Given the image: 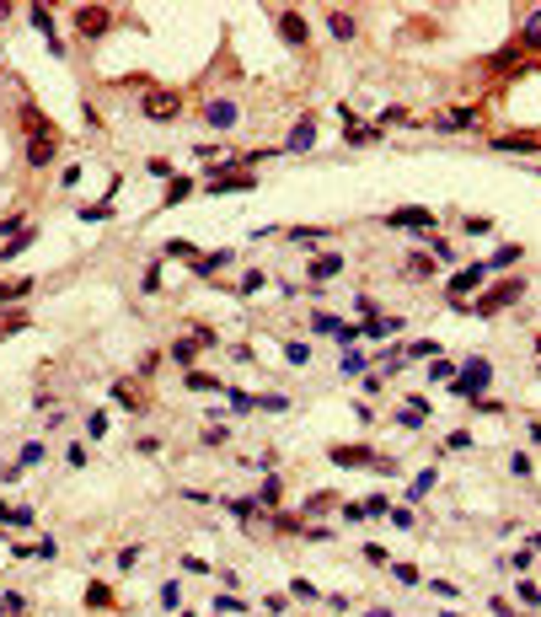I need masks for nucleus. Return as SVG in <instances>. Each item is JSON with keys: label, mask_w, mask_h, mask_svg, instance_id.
Instances as JSON below:
<instances>
[{"label": "nucleus", "mask_w": 541, "mask_h": 617, "mask_svg": "<svg viewBox=\"0 0 541 617\" xmlns=\"http://www.w3.org/2000/svg\"><path fill=\"white\" fill-rule=\"evenodd\" d=\"M493 381L488 360H466V376H456V397H482V387Z\"/></svg>", "instance_id": "f257e3e1"}, {"label": "nucleus", "mask_w": 541, "mask_h": 617, "mask_svg": "<svg viewBox=\"0 0 541 617\" xmlns=\"http://www.w3.org/2000/svg\"><path fill=\"white\" fill-rule=\"evenodd\" d=\"M520 295H525V279H509V285H499V290H493V295H482V301H477V306H472V311H477V317H493V311L515 306Z\"/></svg>", "instance_id": "f03ea898"}, {"label": "nucleus", "mask_w": 541, "mask_h": 617, "mask_svg": "<svg viewBox=\"0 0 541 617\" xmlns=\"http://www.w3.org/2000/svg\"><path fill=\"white\" fill-rule=\"evenodd\" d=\"M386 226H407V231H434V209H418V205H407V209H391L386 215Z\"/></svg>", "instance_id": "7ed1b4c3"}, {"label": "nucleus", "mask_w": 541, "mask_h": 617, "mask_svg": "<svg viewBox=\"0 0 541 617\" xmlns=\"http://www.w3.org/2000/svg\"><path fill=\"white\" fill-rule=\"evenodd\" d=\"M477 285H488V263H466L461 274H450V279H445V290H450L456 301H461L466 290H477Z\"/></svg>", "instance_id": "20e7f679"}, {"label": "nucleus", "mask_w": 541, "mask_h": 617, "mask_svg": "<svg viewBox=\"0 0 541 617\" xmlns=\"http://www.w3.org/2000/svg\"><path fill=\"white\" fill-rule=\"evenodd\" d=\"M76 27H80V38H97V33L113 27V11H102V6H80V11H76Z\"/></svg>", "instance_id": "39448f33"}, {"label": "nucleus", "mask_w": 541, "mask_h": 617, "mask_svg": "<svg viewBox=\"0 0 541 617\" xmlns=\"http://www.w3.org/2000/svg\"><path fill=\"white\" fill-rule=\"evenodd\" d=\"M27 21H33V27H38L43 38H48L54 60H64V43H60V33H54V11H48V6H27Z\"/></svg>", "instance_id": "423d86ee"}, {"label": "nucleus", "mask_w": 541, "mask_h": 617, "mask_svg": "<svg viewBox=\"0 0 541 617\" xmlns=\"http://www.w3.org/2000/svg\"><path fill=\"white\" fill-rule=\"evenodd\" d=\"M317 145V113H305V119H295V129H290V140H284V150L290 156H301V150H311Z\"/></svg>", "instance_id": "0eeeda50"}, {"label": "nucleus", "mask_w": 541, "mask_h": 617, "mask_svg": "<svg viewBox=\"0 0 541 617\" xmlns=\"http://www.w3.org/2000/svg\"><path fill=\"white\" fill-rule=\"evenodd\" d=\"M54 156H60V134H54V129H48V134H33V140H27V166H48Z\"/></svg>", "instance_id": "6e6552de"}, {"label": "nucleus", "mask_w": 541, "mask_h": 617, "mask_svg": "<svg viewBox=\"0 0 541 617\" xmlns=\"http://www.w3.org/2000/svg\"><path fill=\"white\" fill-rule=\"evenodd\" d=\"M145 119H156V123H172L177 119V92H150V97H145Z\"/></svg>", "instance_id": "1a4fd4ad"}, {"label": "nucleus", "mask_w": 541, "mask_h": 617, "mask_svg": "<svg viewBox=\"0 0 541 617\" xmlns=\"http://www.w3.org/2000/svg\"><path fill=\"white\" fill-rule=\"evenodd\" d=\"M236 119H241V107L231 103V97H215V103H204V123H209V129H231Z\"/></svg>", "instance_id": "9d476101"}, {"label": "nucleus", "mask_w": 541, "mask_h": 617, "mask_svg": "<svg viewBox=\"0 0 541 617\" xmlns=\"http://www.w3.org/2000/svg\"><path fill=\"white\" fill-rule=\"evenodd\" d=\"M332 462H338V467H375V462H381V456L370 451V446H332Z\"/></svg>", "instance_id": "9b49d317"}, {"label": "nucleus", "mask_w": 541, "mask_h": 617, "mask_svg": "<svg viewBox=\"0 0 541 617\" xmlns=\"http://www.w3.org/2000/svg\"><path fill=\"white\" fill-rule=\"evenodd\" d=\"M274 21H279L284 43H295V49L305 43V17H301V11H274Z\"/></svg>", "instance_id": "f8f14e48"}, {"label": "nucleus", "mask_w": 541, "mask_h": 617, "mask_svg": "<svg viewBox=\"0 0 541 617\" xmlns=\"http://www.w3.org/2000/svg\"><path fill=\"white\" fill-rule=\"evenodd\" d=\"M493 150H509V156H525V150H541V134H509V140H499Z\"/></svg>", "instance_id": "ddd939ff"}, {"label": "nucleus", "mask_w": 541, "mask_h": 617, "mask_svg": "<svg viewBox=\"0 0 541 617\" xmlns=\"http://www.w3.org/2000/svg\"><path fill=\"white\" fill-rule=\"evenodd\" d=\"M338 274H343V258H338V252H321L317 263H311V279H338Z\"/></svg>", "instance_id": "4468645a"}, {"label": "nucleus", "mask_w": 541, "mask_h": 617, "mask_svg": "<svg viewBox=\"0 0 541 617\" xmlns=\"http://www.w3.org/2000/svg\"><path fill=\"white\" fill-rule=\"evenodd\" d=\"M327 27H332V38H354V17H348V11H327Z\"/></svg>", "instance_id": "2eb2a0df"}, {"label": "nucleus", "mask_w": 541, "mask_h": 617, "mask_svg": "<svg viewBox=\"0 0 541 617\" xmlns=\"http://www.w3.org/2000/svg\"><path fill=\"white\" fill-rule=\"evenodd\" d=\"M402 268H407V279H429V274H434V258H429V252H413Z\"/></svg>", "instance_id": "dca6fc26"}, {"label": "nucleus", "mask_w": 541, "mask_h": 617, "mask_svg": "<svg viewBox=\"0 0 541 617\" xmlns=\"http://www.w3.org/2000/svg\"><path fill=\"white\" fill-rule=\"evenodd\" d=\"M279 499H284L279 478H263V489H258V505H268V510H279Z\"/></svg>", "instance_id": "f3484780"}, {"label": "nucleus", "mask_w": 541, "mask_h": 617, "mask_svg": "<svg viewBox=\"0 0 541 617\" xmlns=\"http://www.w3.org/2000/svg\"><path fill=\"white\" fill-rule=\"evenodd\" d=\"M193 177H172V183H166V205H182V199H188V193H193Z\"/></svg>", "instance_id": "a211bd4d"}, {"label": "nucleus", "mask_w": 541, "mask_h": 617, "mask_svg": "<svg viewBox=\"0 0 541 617\" xmlns=\"http://www.w3.org/2000/svg\"><path fill=\"white\" fill-rule=\"evenodd\" d=\"M172 360H177V365L188 370L193 360H199V344H193V338H177V344H172Z\"/></svg>", "instance_id": "6ab92c4d"}, {"label": "nucleus", "mask_w": 541, "mask_h": 617, "mask_svg": "<svg viewBox=\"0 0 541 617\" xmlns=\"http://www.w3.org/2000/svg\"><path fill=\"white\" fill-rule=\"evenodd\" d=\"M225 403H231V413H252L258 408V397H247L241 387H225Z\"/></svg>", "instance_id": "aec40b11"}, {"label": "nucleus", "mask_w": 541, "mask_h": 617, "mask_svg": "<svg viewBox=\"0 0 541 617\" xmlns=\"http://www.w3.org/2000/svg\"><path fill=\"white\" fill-rule=\"evenodd\" d=\"M509 263H520V247H499V252L488 258V274H499V268H509Z\"/></svg>", "instance_id": "412c9836"}, {"label": "nucleus", "mask_w": 541, "mask_h": 617, "mask_svg": "<svg viewBox=\"0 0 541 617\" xmlns=\"http://www.w3.org/2000/svg\"><path fill=\"white\" fill-rule=\"evenodd\" d=\"M188 387H193V392H225L220 381L209 376V370H188Z\"/></svg>", "instance_id": "4be33fe9"}, {"label": "nucleus", "mask_w": 541, "mask_h": 617, "mask_svg": "<svg viewBox=\"0 0 541 617\" xmlns=\"http://www.w3.org/2000/svg\"><path fill=\"white\" fill-rule=\"evenodd\" d=\"M338 370H343V376H364V370H370V360H364L360 349H348V354H343V365H338Z\"/></svg>", "instance_id": "5701e85b"}, {"label": "nucleus", "mask_w": 541, "mask_h": 617, "mask_svg": "<svg viewBox=\"0 0 541 617\" xmlns=\"http://www.w3.org/2000/svg\"><path fill=\"white\" fill-rule=\"evenodd\" d=\"M21 247H33V231H21V236H6V247H0V258H17Z\"/></svg>", "instance_id": "b1692460"}, {"label": "nucleus", "mask_w": 541, "mask_h": 617, "mask_svg": "<svg viewBox=\"0 0 541 617\" xmlns=\"http://www.w3.org/2000/svg\"><path fill=\"white\" fill-rule=\"evenodd\" d=\"M429 381H456V360H434V365H429Z\"/></svg>", "instance_id": "393cba45"}, {"label": "nucleus", "mask_w": 541, "mask_h": 617, "mask_svg": "<svg viewBox=\"0 0 541 617\" xmlns=\"http://www.w3.org/2000/svg\"><path fill=\"white\" fill-rule=\"evenodd\" d=\"M258 408H268V413H284V408H290V397H284V392H263V397H258Z\"/></svg>", "instance_id": "a878e982"}, {"label": "nucleus", "mask_w": 541, "mask_h": 617, "mask_svg": "<svg viewBox=\"0 0 541 617\" xmlns=\"http://www.w3.org/2000/svg\"><path fill=\"white\" fill-rule=\"evenodd\" d=\"M525 43H531V49L541 43V6L531 11V17H525Z\"/></svg>", "instance_id": "bb28decb"}, {"label": "nucleus", "mask_w": 541, "mask_h": 617, "mask_svg": "<svg viewBox=\"0 0 541 617\" xmlns=\"http://www.w3.org/2000/svg\"><path fill=\"white\" fill-rule=\"evenodd\" d=\"M134 370H140V376H156V370H161V354H156V349H145L140 360H134Z\"/></svg>", "instance_id": "cd10ccee"}, {"label": "nucleus", "mask_w": 541, "mask_h": 617, "mask_svg": "<svg viewBox=\"0 0 541 617\" xmlns=\"http://www.w3.org/2000/svg\"><path fill=\"white\" fill-rule=\"evenodd\" d=\"M284 360H290V365H311V349H305V344H284Z\"/></svg>", "instance_id": "c85d7f7f"}, {"label": "nucleus", "mask_w": 541, "mask_h": 617, "mask_svg": "<svg viewBox=\"0 0 541 617\" xmlns=\"http://www.w3.org/2000/svg\"><path fill=\"white\" fill-rule=\"evenodd\" d=\"M391 580H397V585H418V569H413V564H391Z\"/></svg>", "instance_id": "c756f323"}, {"label": "nucleus", "mask_w": 541, "mask_h": 617, "mask_svg": "<svg viewBox=\"0 0 541 617\" xmlns=\"http://www.w3.org/2000/svg\"><path fill=\"white\" fill-rule=\"evenodd\" d=\"M113 397H118V403H123V408H129V413H140V408H145V403H140V397H134V392H129V387H123V381H118V387H113Z\"/></svg>", "instance_id": "7c9ffc66"}, {"label": "nucleus", "mask_w": 541, "mask_h": 617, "mask_svg": "<svg viewBox=\"0 0 541 617\" xmlns=\"http://www.w3.org/2000/svg\"><path fill=\"white\" fill-rule=\"evenodd\" d=\"M231 263V252H209V258H199V274H215V268Z\"/></svg>", "instance_id": "2f4dec72"}, {"label": "nucleus", "mask_w": 541, "mask_h": 617, "mask_svg": "<svg viewBox=\"0 0 541 617\" xmlns=\"http://www.w3.org/2000/svg\"><path fill=\"white\" fill-rule=\"evenodd\" d=\"M86 435H91V440H102V435H107V413H91V419H86Z\"/></svg>", "instance_id": "473e14b6"}, {"label": "nucleus", "mask_w": 541, "mask_h": 617, "mask_svg": "<svg viewBox=\"0 0 541 617\" xmlns=\"http://www.w3.org/2000/svg\"><path fill=\"white\" fill-rule=\"evenodd\" d=\"M429 489H434V473H418V478H413V489H407V499H423Z\"/></svg>", "instance_id": "72a5a7b5"}, {"label": "nucleus", "mask_w": 541, "mask_h": 617, "mask_svg": "<svg viewBox=\"0 0 541 617\" xmlns=\"http://www.w3.org/2000/svg\"><path fill=\"white\" fill-rule=\"evenodd\" d=\"M445 446H450V451H472V435H466V430H450V435H445Z\"/></svg>", "instance_id": "f704fd0d"}, {"label": "nucleus", "mask_w": 541, "mask_h": 617, "mask_svg": "<svg viewBox=\"0 0 541 617\" xmlns=\"http://www.w3.org/2000/svg\"><path fill=\"white\" fill-rule=\"evenodd\" d=\"M263 279H268L263 268H252V274H241V295H252V290H263Z\"/></svg>", "instance_id": "c9c22d12"}, {"label": "nucleus", "mask_w": 541, "mask_h": 617, "mask_svg": "<svg viewBox=\"0 0 541 617\" xmlns=\"http://www.w3.org/2000/svg\"><path fill=\"white\" fill-rule=\"evenodd\" d=\"M311 328H317V333H338L343 322H338V317H327V311H317V317H311Z\"/></svg>", "instance_id": "e433bc0d"}, {"label": "nucleus", "mask_w": 541, "mask_h": 617, "mask_svg": "<svg viewBox=\"0 0 541 617\" xmlns=\"http://www.w3.org/2000/svg\"><path fill=\"white\" fill-rule=\"evenodd\" d=\"M33 290V279H17V285H0V301H17V295H27Z\"/></svg>", "instance_id": "4c0bfd02"}, {"label": "nucleus", "mask_w": 541, "mask_h": 617, "mask_svg": "<svg viewBox=\"0 0 541 617\" xmlns=\"http://www.w3.org/2000/svg\"><path fill=\"white\" fill-rule=\"evenodd\" d=\"M375 140H381L375 129H348V145H375Z\"/></svg>", "instance_id": "58836bf2"}, {"label": "nucleus", "mask_w": 541, "mask_h": 617, "mask_svg": "<svg viewBox=\"0 0 541 617\" xmlns=\"http://www.w3.org/2000/svg\"><path fill=\"white\" fill-rule=\"evenodd\" d=\"M134 451H140V456H156L161 440H156V435H140V440H134Z\"/></svg>", "instance_id": "ea45409f"}, {"label": "nucleus", "mask_w": 541, "mask_h": 617, "mask_svg": "<svg viewBox=\"0 0 541 617\" xmlns=\"http://www.w3.org/2000/svg\"><path fill=\"white\" fill-rule=\"evenodd\" d=\"M391 526H397V532H413V510H402V505H397V510H391Z\"/></svg>", "instance_id": "a19ab883"}, {"label": "nucleus", "mask_w": 541, "mask_h": 617, "mask_svg": "<svg viewBox=\"0 0 541 617\" xmlns=\"http://www.w3.org/2000/svg\"><path fill=\"white\" fill-rule=\"evenodd\" d=\"M520 601H525V607H541V591L531 585V580H520Z\"/></svg>", "instance_id": "79ce46f5"}, {"label": "nucleus", "mask_w": 541, "mask_h": 617, "mask_svg": "<svg viewBox=\"0 0 541 617\" xmlns=\"http://www.w3.org/2000/svg\"><path fill=\"white\" fill-rule=\"evenodd\" d=\"M327 505H332V494H311V499H305V510H311V515H321Z\"/></svg>", "instance_id": "37998d69"}, {"label": "nucleus", "mask_w": 541, "mask_h": 617, "mask_svg": "<svg viewBox=\"0 0 541 617\" xmlns=\"http://www.w3.org/2000/svg\"><path fill=\"white\" fill-rule=\"evenodd\" d=\"M509 473H520V478H525V473H531V456L515 451V456H509Z\"/></svg>", "instance_id": "c03bdc74"}, {"label": "nucleus", "mask_w": 541, "mask_h": 617, "mask_svg": "<svg viewBox=\"0 0 541 617\" xmlns=\"http://www.w3.org/2000/svg\"><path fill=\"white\" fill-rule=\"evenodd\" d=\"M429 247H434V258H445V263H450V258H456V252H450V242H445V236H429Z\"/></svg>", "instance_id": "a18cd8bd"}, {"label": "nucleus", "mask_w": 541, "mask_h": 617, "mask_svg": "<svg viewBox=\"0 0 541 617\" xmlns=\"http://www.w3.org/2000/svg\"><path fill=\"white\" fill-rule=\"evenodd\" d=\"M472 408H477V413H504V403H493V397H472Z\"/></svg>", "instance_id": "49530a36"}, {"label": "nucleus", "mask_w": 541, "mask_h": 617, "mask_svg": "<svg viewBox=\"0 0 541 617\" xmlns=\"http://www.w3.org/2000/svg\"><path fill=\"white\" fill-rule=\"evenodd\" d=\"M6 17H11V6H6V0H0V21H6Z\"/></svg>", "instance_id": "de8ad7c7"}, {"label": "nucleus", "mask_w": 541, "mask_h": 617, "mask_svg": "<svg viewBox=\"0 0 541 617\" xmlns=\"http://www.w3.org/2000/svg\"><path fill=\"white\" fill-rule=\"evenodd\" d=\"M370 617H391V612H386V607H375V612H370Z\"/></svg>", "instance_id": "09e8293b"}, {"label": "nucleus", "mask_w": 541, "mask_h": 617, "mask_svg": "<svg viewBox=\"0 0 541 617\" xmlns=\"http://www.w3.org/2000/svg\"><path fill=\"white\" fill-rule=\"evenodd\" d=\"M445 617H461V612H445Z\"/></svg>", "instance_id": "8fccbe9b"}, {"label": "nucleus", "mask_w": 541, "mask_h": 617, "mask_svg": "<svg viewBox=\"0 0 541 617\" xmlns=\"http://www.w3.org/2000/svg\"><path fill=\"white\" fill-rule=\"evenodd\" d=\"M536 349H541V338H536Z\"/></svg>", "instance_id": "3c124183"}, {"label": "nucleus", "mask_w": 541, "mask_h": 617, "mask_svg": "<svg viewBox=\"0 0 541 617\" xmlns=\"http://www.w3.org/2000/svg\"><path fill=\"white\" fill-rule=\"evenodd\" d=\"M182 617H188V612H182Z\"/></svg>", "instance_id": "603ef678"}]
</instances>
